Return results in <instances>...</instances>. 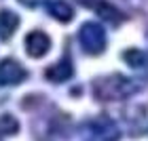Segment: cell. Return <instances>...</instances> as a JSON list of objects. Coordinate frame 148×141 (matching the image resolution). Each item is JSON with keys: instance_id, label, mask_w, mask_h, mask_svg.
<instances>
[{"instance_id": "obj_1", "label": "cell", "mask_w": 148, "mask_h": 141, "mask_svg": "<svg viewBox=\"0 0 148 141\" xmlns=\"http://www.w3.org/2000/svg\"><path fill=\"white\" fill-rule=\"evenodd\" d=\"M138 89H140L138 82H133L127 76H121V74L104 76V78H97L93 82V95L99 101H119V99L133 95Z\"/></svg>"}, {"instance_id": "obj_2", "label": "cell", "mask_w": 148, "mask_h": 141, "mask_svg": "<svg viewBox=\"0 0 148 141\" xmlns=\"http://www.w3.org/2000/svg\"><path fill=\"white\" fill-rule=\"evenodd\" d=\"M78 40H80V46H83V51L87 55H99L106 49V32L95 21H87L80 25Z\"/></svg>"}, {"instance_id": "obj_3", "label": "cell", "mask_w": 148, "mask_h": 141, "mask_svg": "<svg viewBox=\"0 0 148 141\" xmlns=\"http://www.w3.org/2000/svg\"><path fill=\"white\" fill-rule=\"evenodd\" d=\"M28 78V72L15 59H2L0 61V84L2 86H15L21 84Z\"/></svg>"}, {"instance_id": "obj_4", "label": "cell", "mask_w": 148, "mask_h": 141, "mask_svg": "<svg viewBox=\"0 0 148 141\" xmlns=\"http://www.w3.org/2000/svg\"><path fill=\"white\" fill-rule=\"evenodd\" d=\"M49 49H51V40L45 32L34 30V32H30V34L25 36V51H28L30 57L40 59V57H45L47 53H49Z\"/></svg>"}, {"instance_id": "obj_5", "label": "cell", "mask_w": 148, "mask_h": 141, "mask_svg": "<svg viewBox=\"0 0 148 141\" xmlns=\"http://www.w3.org/2000/svg\"><path fill=\"white\" fill-rule=\"evenodd\" d=\"M91 133L99 141H119V137H121L116 124H114L110 118H106V116H99V118L93 120L91 122Z\"/></svg>"}, {"instance_id": "obj_6", "label": "cell", "mask_w": 148, "mask_h": 141, "mask_svg": "<svg viewBox=\"0 0 148 141\" xmlns=\"http://www.w3.org/2000/svg\"><path fill=\"white\" fill-rule=\"evenodd\" d=\"M80 2L87 4V6H91V9L95 11L104 21H108V23H121L125 19L123 13H121L116 6H112L110 2H106V0H80Z\"/></svg>"}, {"instance_id": "obj_7", "label": "cell", "mask_w": 148, "mask_h": 141, "mask_svg": "<svg viewBox=\"0 0 148 141\" xmlns=\"http://www.w3.org/2000/svg\"><path fill=\"white\" fill-rule=\"evenodd\" d=\"M72 74H74L72 61H70V59H59L55 65L47 68L45 76H47V80H51V82H64V80L72 78Z\"/></svg>"}, {"instance_id": "obj_8", "label": "cell", "mask_w": 148, "mask_h": 141, "mask_svg": "<svg viewBox=\"0 0 148 141\" xmlns=\"http://www.w3.org/2000/svg\"><path fill=\"white\" fill-rule=\"evenodd\" d=\"M17 25H19V17L13 11H9V9L0 11V38L2 40H9L13 34H15Z\"/></svg>"}, {"instance_id": "obj_9", "label": "cell", "mask_w": 148, "mask_h": 141, "mask_svg": "<svg viewBox=\"0 0 148 141\" xmlns=\"http://www.w3.org/2000/svg\"><path fill=\"white\" fill-rule=\"evenodd\" d=\"M47 11H49L51 17H55L57 21H62V23H68V21L74 19V11L66 0H53V2L47 6Z\"/></svg>"}, {"instance_id": "obj_10", "label": "cell", "mask_w": 148, "mask_h": 141, "mask_svg": "<svg viewBox=\"0 0 148 141\" xmlns=\"http://www.w3.org/2000/svg\"><path fill=\"white\" fill-rule=\"evenodd\" d=\"M123 59L127 63L131 65V68H136V70H142L148 65V55L142 51H138V49H129V51H125L123 53Z\"/></svg>"}, {"instance_id": "obj_11", "label": "cell", "mask_w": 148, "mask_h": 141, "mask_svg": "<svg viewBox=\"0 0 148 141\" xmlns=\"http://www.w3.org/2000/svg\"><path fill=\"white\" fill-rule=\"evenodd\" d=\"M17 131H19V122L13 116H9V114H2L0 116V135L9 137V135H15Z\"/></svg>"}, {"instance_id": "obj_12", "label": "cell", "mask_w": 148, "mask_h": 141, "mask_svg": "<svg viewBox=\"0 0 148 141\" xmlns=\"http://www.w3.org/2000/svg\"><path fill=\"white\" fill-rule=\"evenodd\" d=\"M21 4H25V6H38V4H42V2H47V0H19Z\"/></svg>"}]
</instances>
